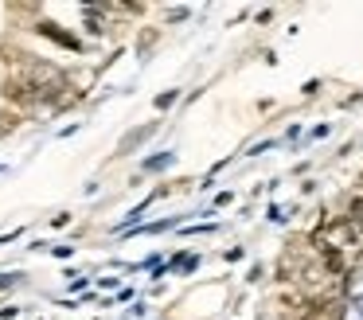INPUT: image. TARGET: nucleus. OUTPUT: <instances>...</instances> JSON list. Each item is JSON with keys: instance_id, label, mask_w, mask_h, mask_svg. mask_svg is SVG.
Wrapping results in <instances>:
<instances>
[{"instance_id": "f257e3e1", "label": "nucleus", "mask_w": 363, "mask_h": 320, "mask_svg": "<svg viewBox=\"0 0 363 320\" xmlns=\"http://www.w3.org/2000/svg\"><path fill=\"white\" fill-rule=\"evenodd\" d=\"M359 320H363V301H359Z\"/></svg>"}]
</instances>
